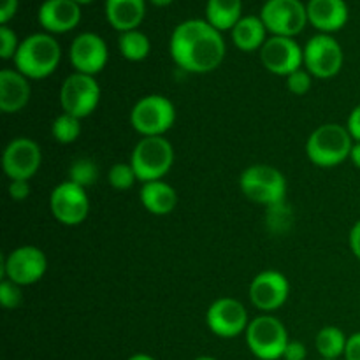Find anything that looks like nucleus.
<instances>
[{
	"label": "nucleus",
	"mask_w": 360,
	"mask_h": 360,
	"mask_svg": "<svg viewBox=\"0 0 360 360\" xmlns=\"http://www.w3.org/2000/svg\"><path fill=\"white\" fill-rule=\"evenodd\" d=\"M169 51L185 72L207 74L221 65L227 46L221 32L206 20H186L172 30Z\"/></svg>",
	"instance_id": "1"
},
{
	"label": "nucleus",
	"mask_w": 360,
	"mask_h": 360,
	"mask_svg": "<svg viewBox=\"0 0 360 360\" xmlns=\"http://www.w3.org/2000/svg\"><path fill=\"white\" fill-rule=\"evenodd\" d=\"M62 48L51 34H32L20 42L14 65L28 79H44L60 65Z\"/></svg>",
	"instance_id": "2"
},
{
	"label": "nucleus",
	"mask_w": 360,
	"mask_h": 360,
	"mask_svg": "<svg viewBox=\"0 0 360 360\" xmlns=\"http://www.w3.org/2000/svg\"><path fill=\"white\" fill-rule=\"evenodd\" d=\"M355 141L347 127L338 123H326L313 130L306 141V155L309 162L319 167H336L350 158Z\"/></svg>",
	"instance_id": "3"
},
{
	"label": "nucleus",
	"mask_w": 360,
	"mask_h": 360,
	"mask_svg": "<svg viewBox=\"0 0 360 360\" xmlns=\"http://www.w3.org/2000/svg\"><path fill=\"white\" fill-rule=\"evenodd\" d=\"M130 164L139 181H158L174 164V148L164 136L141 137L130 155Z\"/></svg>",
	"instance_id": "4"
},
{
	"label": "nucleus",
	"mask_w": 360,
	"mask_h": 360,
	"mask_svg": "<svg viewBox=\"0 0 360 360\" xmlns=\"http://www.w3.org/2000/svg\"><path fill=\"white\" fill-rule=\"evenodd\" d=\"M239 188L252 202L271 207L285 202L287 179L280 169L267 164L250 165L239 178Z\"/></svg>",
	"instance_id": "5"
},
{
	"label": "nucleus",
	"mask_w": 360,
	"mask_h": 360,
	"mask_svg": "<svg viewBox=\"0 0 360 360\" xmlns=\"http://www.w3.org/2000/svg\"><path fill=\"white\" fill-rule=\"evenodd\" d=\"M245 338L250 352L260 360L283 359L285 348L290 341L287 327L273 315H260L250 320Z\"/></svg>",
	"instance_id": "6"
},
{
	"label": "nucleus",
	"mask_w": 360,
	"mask_h": 360,
	"mask_svg": "<svg viewBox=\"0 0 360 360\" xmlns=\"http://www.w3.org/2000/svg\"><path fill=\"white\" fill-rule=\"evenodd\" d=\"M176 122V108L164 95H146L134 104L130 123L143 137L164 136Z\"/></svg>",
	"instance_id": "7"
},
{
	"label": "nucleus",
	"mask_w": 360,
	"mask_h": 360,
	"mask_svg": "<svg viewBox=\"0 0 360 360\" xmlns=\"http://www.w3.org/2000/svg\"><path fill=\"white\" fill-rule=\"evenodd\" d=\"M264 25L271 35L295 37L306 28L308 9L301 0H267L260 11Z\"/></svg>",
	"instance_id": "8"
},
{
	"label": "nucleus",
	"mask_w": 360,
	"mask_h": 360,
	"mask_svg": "<svg viewBox=\"0 0 360 360\" xmlns=\"http://www.w3.org/2000/svg\"><path fill=\"white\" fill-rule=\"evenodd\" d=\"M101 102V86L95 76L72 72L65 77L60 88V104L63 112L83 120L97 109Z\"/></svg>",
	"instance_id": "9"
},
{
	"label": "nucleus",
	"mask_w": 360,
	"mask_h": 360,
	"mask_svg": "<svg viewBox=\"0 0 360 360\" xmlns=\"http://www.w3.org/2000/svg\"><path fill=\"white\" fill-rule=\"evenodd\" d=\"M343 62V48L330 34H316L306 42L304 65L313 77L330 79L338 76Z\"/></svg>",
	"instance_id": "10"
},
{
	"label": "nucleus",
	"mask_w": 360,
	"mask_h": 360,
	"mask_svg": "<svg viewBox=\"0 0 360 360\" xmlns=\"http://www.w3.org/2000/svg\"><path fill=\"white\" fill-rule=\"evenodd\" d=\"M48 271V259L41 248L32 245L14 248L4 259L2 274L4 280H9L20 287H28L44 278Z\"/></svg>",
	"instance_id": "11"
},
{
	"label": "nucleus",
	"mask_w": 360,
	"mask_h": 360,
	"mask_svg": "<svg viewBox=\"0 0 360 360\" xmlns=\"http://www.w3.org/2000/svg\"><path fill=\"white\" fill-rule=\"evenodd\" d=\"M49 211L56 221L67 227H76L83 224L90 213L86 188L72 181H63L56 185L49 195Z\"/></svg>",
	"instance_id": "12"
},
{
	"label": "nucleus",
	"mask_w": 360,
	"mask_h": 360,
	"mask_svg": "<svg viewBox=\"0 0 360 360\" xmlns=\"http://www.w3.org/2000/svg\"><path fill=\"white\" fill-rule=\"evenodd\" d=\"M260 62L271 74L288 77L304 65V48L294 37L271 35L260 49Z\"/></svg>",
	"instance_id": "13"
},
{
	"label": "nucleus",
	"mask_w": 360,
	"mask_h": 360,
	"mask_svg": "<svg viewBox=\"0 0 360 360\" xmlns=\"http://www.w3.org/2000/svg\"><path fill=\"white\" fill-rule=\"evenodd\" d=\"M42 162L41 146L30 137H16L6 146L2 155V167L11 181H30L37 174Z\"/></svg>",
	"instance_id": "14"
},
{
	"label": "nucleus",
	"mask_w": 360,
	"mask_h": 360,
	"mask_svg": "<svg viewBox=\"0 0 360 360\" xmlns=\"http://www.w3.org/2000/svg\"><path fill=\"white\" fill-rule=\"evenodd\" d=\"M206 323L218 338L232 340L246 333L250 326L248 311L245 306L232 297L217 299L206 311Z\"/></svg>",
	"instance_id": "15"
},
{
	"label": "nucleus",
	"mask_w": 360,
	"mask_h": 360,
	"mask_svg": "<svg viewBox=\"0 0 360 360\" xmlns=\"http://www.w3.org/2000/svg\"><path fill=\"white\" fill-rule=\"evenodd\" d=\"M250 301L266 315L278 311L290 295V283L280 271H262L250 283Z\"/></svg>",
	"instance_id": "16"
},
{
	"label": "nucleus",
	"mask_w": 360,
	"mask_h": 360,
	"mask_svg": "<svg viewBox=\"0 0 360 360\" xmlns=\"http://www.w3.org/2000/svg\"><path fill=\"white\" fill-rule=\"evenodd\" d=\"M69 58L74 70L86 76L102 72L108 63L109 49L104 39L94 32H83L74 37L69 49Z\"/></svg>",
	"instance_id": "17"
},
{
	"label": "nucleus",
	"mask_w": 360,
	"mask_h": 360,
	"mask_svg": "<svg viewBox=\"0 0 360 360\" xmlns=\"http://www.w3.org/2000/svg\"><path fill=\"white\" fill-rule=\"evenodd\" d=\"M37 21L46 34H67L81 21V6L74 0H44L37 11Z\"/></svg>",
	"instance_id": "18"
},
{
	"label": "nucleus",
	"mask_w": 360,
	"mask_h": 360,
	"mask_svg": "<svg viewBox=\"0 0 360 360\" xmlns=\"http://www.w3.org/2000/svg\"><path fill=\"white\" fill-rule=\"evenodd\" d=\"M308 21L320 34H333L348 23L350 11L345 0H309Z\"/></svg>",
	"instance_id": "19"
},
{
	"label": "nucleus",
	"mask_w": 360,
	"mask_h": 360,
	"mask_svg": "<svg viewBox=\"0 0 360 360\" xmlns=\"http://www.w3.org/2000/svg\"><path fill=\"white\" fill-rule=\"evenodd\" d=\"M30 83L16 69H4L0 72V109L6 115H14L25 109L30 101Z\"/></svg>",
	"instance_id": "20"
},
{
	"label": "nucleus",
	"mask_w": 360,
	"mask_h": 360,
	"mask_svg": "<svg viewBox=\"0 0 360 360\" xmlns=\"http://www.w3.org/2000/svg\"><path fill=\"white\" fill-rule=\"evenodd\" d=\"M146 16V0H105V20L120 34L137 30Z\"/></svg>",
	"instance_id": "21"
},
{
	"label": "nucleus",
	"mask_w": 360,
	"mask_h": 360,
	"mask_svg": "<svg viewBox=\"0 0 360 360\" xmlns=\"http://www.w3.org/2000/svg\"><path fill=\"white\" fill-rule=\"evenodd\" d=\"M141 202L148 213L155 214V217H165V214L172 213L178 206V193L169 183L162 181V179L143 183Z\"/></svg>",
	"instance_id": "22"
},
{
	"label": "nucleus",
	"mask_w": 360,
	"mask_h": 360,
	"mask_svg": "<svg viewBox=\"0 0 360 360\" xmlns=\"http://www.w3.org/2000/svg\"><path fill=\"white\" fill-rule=\"evenodd\" d=\"M231 37L236 48L241 51H260L267 41V28L260 16H243L231 30Z\"/></svg>",
	"instance_id": "23"
},
{
	"label": "nucleus",
	"mask_w": 360,
	"mask_h": 360,
	"mask_svg": "<svg viewBox=\"0 0 360 360\" xmlns=\"http://www.w3.org/2000/svg\"><path fill=\"white\" fill-rule=\"evenodd\" d=\"M243 18V0H207L206 21L217 30H232Z\"/></svg>",
	"instance_id": "24"
},
{
	"label": "nucleus",
	"mask_w": 360,
	"mask_h": 360,
	"mask_svg": "<svg viewBox=\"0 0 360 360\" xmlns=\"http://www.w3.org/2000/svg\"><path fill=\"white\" fill-rule=\"evenodd\" d=\"M347 341L348 338L345 336L343 330L334 326H327L323 329H320L319 334H316L315 347L322 359L338 360L341 355H345Z\"/></svg>",
	"instance_id": "25"
},
{
	"label": "nucleus",
	"mask_w": 360,
	"mask_h": 360,
	"mask_svg": "<svg viewBox=\"0 0 360 360\" xmlns=\"http://www.w3.org/2000/svg\"><path fill=\"white\" fill-rule=\"evenodd\" d=\"M118 49L122 56L129 62H143L151 51V42L144 32L137 30L123 32L118 39Z\"/></svg>",
	"instance_id": "26"
},
{
	"label": "nucleus",
	"mask_w": 360,
	"mask_h": 360,
	"mask_svg": "<svg viewBox=\"0 0 360 360\" xmlns=\"http://www.w3.org/2000/svg\"><path fill=\"white\" fill-rule=\"evenodd\" d=\"M83 127H81V120L72 115H62L56 116L51 123V136L56 143L60 144H72L79 139Z\"/></svg>",
	"instance_id": "27"
},
{
	"label": "nucleus",
	"mask_w": 360,
	"mask_h": 360,
	"mask_svg": "<svg viewBox=\"0 0 360 360\" xmlns=\"http://www.w3.org/2000/svg\"><path fill=\"white\" fill-rule=\"evenodd\" d=\"M98 178V165L91 158H77L69 167V181L88 188Z\"/></svg>",
	"instance_id": "28"
},
{
	"label": "nucleus",
	"mask_w": 360,
	"mask_h": 360,
	"mask_svg": "<svg viewBox=\"0 0 360 360\" xmlns=\"http://www.w3.org/2000/svg\"><path fill=\"white\" fill-rule=\"evenodd\" d=\"M108 181L115 190H130L136 185V181H139V178H137L130 162L129 164L127 162H118V164H115L109 169Z\"/></svg>",
	"instance_id": "29"
},
{
	"label": "nucleus",
	"mask_w": 360,
	"mask_h": 360,
	"mask_svg": "<svg viewBox=\"0 0 360 360\" xmlns=\"http://www.w3.org/2000/svg\"><path fill=\"white\" fill-rule=\"evenodd\" d=\"M20 42L21 41H18L16 32L9 25L0 27V56H2V60H14L18 48H20Z\"/></svg>",
	"instance_id": "30"
},
{
	"label": "nucleus",
	"mask_w": 360,
	"mask_h": 360,
	"mask_svg": "<svg viewBox=\"0 0 360 360\" xmlns=\"http://www.w3.org/2000/svg\"><path fill=\"white\" fill-rule=\"evenodd\" d=\"M313 76L306 69H299L287 77V88L294 95H306L311 90Z\"/></svg>",
	"instance_id": "31"
},
{
	"label": "nucleus",
	"mask_w": 360,
	"mask_h": 360,
	"mask_svg": "<svg viewBox=\"0 0 360 360\" xmlns=\"http://www.w3.org/2000/svg\"><path fill=\"white\" fill-rule=\"evenodd\" d=\"M21 287L9 280H2L0 283V302L6 309H16L21 304Z\"/></svg>",
	"instance_id": "32"
},
{
	"label": "nucleus",
	"mask_w": 360,
	"mask_h": 360,
	"mask_svg": "<svg viewBox=\"0 0 360 360\" xmlns=\"http://www.w3.org/2000/svg\"><path fill=\"white\" fill-rule=\"evenodd\" d=\"M9 195L13 200H25L30 195L32 188L30 183L25 181V179H14V181L9 183Z\"/></svg>",
	"instance_id": "33"
},
{
	"label": "nucleus",
	"mask_w": 360,
	"mask_h": 360,
	"mask_svg": "<svg viewBox=\"0 0 360 360\" xmlns=\"http://www.w3.org/2000/svg\"><path fill=\"white\" fill-rule=\"evenodd\" d=\"M308 357V348L301 341H288L287 348H285L283 360H306Z\"/></svg>",
	"instance_id": "34"
},
{
	"label": "nucleus",
	"mask_w": 360,
	"mask_h": 360,
	"mask_svg": "<svg viewBox=\"0 0 360 360\" xmlns=\"http://www.w3.org/2000/svg\"><path fill=\"white\" fill-rule=\"evenodd\" d=\"M20 0H0V23L7 25L18 13Z\"/></svg>",
	"instance_id": "35"
},
{
	"label": "nucleus",
	"mask_w": 360,
	"mask_h": 360,
	"mask_svg": "<svg viewBox=\"0 0 360 360\" xmlns=\"http://www.w3.org/2000/svg\"><path fill=\"white\" fill-rule=\"evenodd\" d=\"M347 129L348 132H350L352 139H354L355 143H360V104L357 108H354V111L348 116Z\"/></svg>",
	"instance_id": "36"
},
{
	"label": "nucleus",
	"mask_w": 360,
	"mask_h": 360,
	"mask_svg": "<svg viewBox=\"0 0 360 360\" xmlns=\"http://www.w3.org/2000/svg\"><path fill=\"white\" fill-rule=\"evenodd\" d=\"M347 360H360V333L352 334L347 341V350H345Z\"/></svg>",
	"instance_id": "37"
},
{
	"label": "nucleus",
	"mask_w": 360,
	"mask_h": 360,
	"mask_svg": "<svg viewBox=\"0 0 360 360\" xmlns=\"http://www.w3.org/2000/svg\"><path fill=\"white\" fill-rule=\"evenodd\" d=\"M350 248L354 252V255L360 260V220L350 231Z\"/></svg>",
	"instance_id": "38"
},
{
	"label": "nucleus",
	"mask_w": 360,
	"mask_h": 360,
	"mask_svg": "<svg viewBox=\"0 0 360 360\" xmlns=\"http://www.w3.org/2000/svg\"><path fill=\"white\" fill-rule=\"evenodd\" d=\"M352 162L357 169H360V143H354V148H352V153H350Z\"/></svg>",
	"instance_id": "39"
},
{
	"label": "nucleus",
	"mask_w": 360,
	"mask_h": 360,
	"mask_svg": "<svg viewBox=\"0 0 360 360\" xmlns=\"http://www.w3.org/2000/svg\"><path fill=\"white\" fill-rule=\"evenodd\" d=\"M150 2L157 7H167V6H171L174 0H150Z\"/></svg>",
	"instance_id": "40"
},
{
	"label": "nucleus",
	"mask_w": 360,
	"mask_h": 360,
	"mask_svg": "<svg viewBox=\"0 0 360 360\" xmlns=\"http://www.w3.org/2000/svg\"><path fill=\"white\" fill-rule=\"evenodd\" d=\"M129 360H157V359L151 357V355H148V354H136V355H132Z\"/></svg>",
	"instance_id": "41"
},
{
	"label": "nucleus",
	"mask_w": 360,
	"mask_h": 360,
	"mask_svg": "<svg viewBox=\"0 0 360 360\" xmlns=\"http://www.w3.org/2000/svg\"><path fill=\"white\" fill-rule=\"evenodd\" d=\"M74 2H77V4H79V6H86V4H91V2H94V0H74Z\"/></svg>",
	"instance_id": "42"
},
{
	"label": "nucleus",
	"mask_w": 360,
	"mask_h": 360,
	"mask_svg": "<svg viewBox=\"0 0 360 360\" xmlns=\"http://www.w3.org/2000/svg\"><path fill=\"white\" fill-rule=\"evenodd\" d=\"M195 360H218V359H214V357H210V355H202V357H197Z\"/></svg>",
	"instance_id": "43"
},
{
	"label": "nucleus",
	"mask_w": 360,
	"mask_h": 360,
	"mask_svg": "<svg viewBox=\"0 0 360 360\" xmlns=\"http://www.w3.org/2000/svg\"><path fill=\"white\" fill-rule=\"evenodd\" d=\"M322 360H329V359H322Z\"/></svg>",
	"instance_id": "44"
}]
</instances>
